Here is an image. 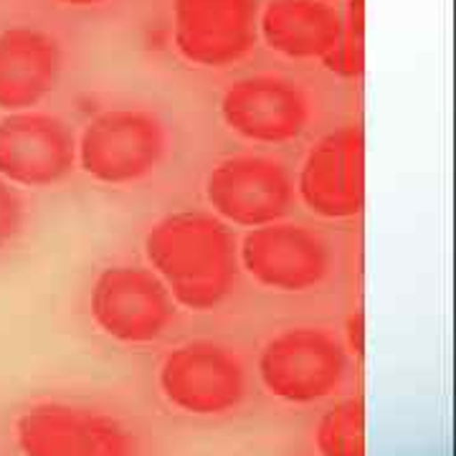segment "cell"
Listing matches in <instances>:
<instances>
[{
  "mask_svg": "<svg viewBox=\"0 0 456 456\" xmlns=\"http://www.w3.org/2000/svg\"><path fill=\"white\" fill-rule=\"evenodd\" d=\"M167 150L163 122L145 110H110L94 117L77 142L82 170L104 185H132L158 170Z\"/></svg>",
  "mask_w": 456,
  "mask_h": 456,
  "instance_id": "3",
  "label": "cell"
},
{
  "mask_svg": "<svg viewBox=\"0 0 456 456\" xmlns=\"http://www.w3.org/2000/svg\"><path fill=\"white\" fill-rule=\"evenodd\" d=\"M256 0H173V41L188 64L226 69L254 49Z\"/></svg>",
  "mask_w": 456,
  "mask_h": 456,
  "instance_id": "8",
  "label": "cell"
},
{
  "mask_svg": "<svg viewBox=\"0 0 456 456\" xmlns=\"http://www.w3.org/2000/svg\"><path fill=\"white\" fill-rule=\"evenodd\" d=\"M165 401L188 416H224L241 406L246 368L241 358L211 340L185 342L167 353L158 373Z\"/></svg>",
  "mask_w": 456,
  "mask_h": 456,
  "instance_id": "6",
  "label": "cell"
},
{
  "mask_svg": "<svg viewBox=\"0 0 456 456\" xmlns=\"http://www.w3.org/2000/svg\"><path fill=\"white\" fill-rule=\"evenodd\" d=\"M89 310L97 327L122 345L160 340L175 320V302L155 272L142 266H107L92 287Z\"/></svg>",
  "mask_w": 456,
  "mask_h": 456,
  "instance_id": "5",
  "label": "cell"
},
{
  "mask_svg": "<svg viewBox=\"0 0 456 456\" xmlns=\"http://www.w3.org/2000/svg\"><path fill=\"white\" fill-rule=\"evenodd\" d=\"M23 226H26L23 198L16 191V185L0 178V251H5L16 241Z\"/></svg>",
  "mask_w": 456,
  "mask_h": 456,
  "instance_id": "17",
  "label": "cell"
},
{
  "mask_svg": "<svg viewBox=\"0 0 456 456\" xmlns=\"http://www.w3.org/2000/svg\"><path fill=\"white\" fill-rule=\"evenodd\" d=\"M314 446L320 456H368L362 401L345 398L327 408L314 428Z\"/></svg>",
  "mask_w": 456,
  "mask_h": 456,
  "instance_id": "15",
  "label": "cell"
},
{
  "mask_svg": "<svg viewBox=\"0 0 456 456\" xmlns=\"http://www.w3.org/2000/svg\"><path fill=\"white\" fill-rule=\"evenodd\" d=\"M239 264L266 289L302 294L325 281L332 269V254L325 239L312 228L277 221L246 233Z\"/></svg>",
  "mask_w": 456,
  "mask_h": 456,
  "instance_id": "10",
  "label": "cell"
},
{
  "mask_svg": "<svg viewBox=\"0 0 456 456\" xmlns=\"http://www.w3.org/2000/svg\"><path fill=\"white\" fill-rule=\"evenodd\" d=\"M213 213L233 226L259 228L281 221L294 200L289 170L264 155H236L213 167L206 180Z\"/></svg>",
  "mask_w": 456,
  "mask_h": 456,
  "instance_id": "7",
  "label": "cell"
},
{
  "mask_svg": "<svg viewBox=\"0 0 456 456\" xmlns=\"http://www.w3.org/2000/svg\"><path fill=\"white\" fill-rule=\"evenodd\" d=\"M297 191L305 208L327 221L355 218L365 206V134L358 125L327 132L307 152Z\"/></svg>",
  "mask_w": 456,
  "mask_h": 456,
  "instance_id": "9",
  "label": "cell"
},
{
  "mask_svg": "<svg viewBox=\"0 0 456 456\" xmlns=\"http://www.w3.org/2000/svg\"><path fill=\"white\" fill-rule=\"evenodd\" d=\"M347 353L322 327H292L274 335L259 355V378L274 398L310 406L340 391Z\"/></svg>",
  "mask_w": 456,
  "mask_h": 456,
  "instance_id": "2",
  "label": "cell"
},
{
  "mask_svg": "<svg viewBox=\"0 0 456 456\" xmlns=\"http://www.w3.org/2000/svg\"><path fill=\"white\" fill-rule=\"evenodd\" d=\"M13 434L23 456H140L130 426L97 408L61 401L26 408Z\"/></svg>",
  "mask_w": 456,
  "mask_h": 456,
  "instance_id": "4",
  "label": "cell"
},
{
  "mask_svg": "<svg viewBox=\"0 0 456 456\" xmlns=\"http://www.w3.org/2000/svg\"><path fill=\"white\" fill-rule=\"evenodd\" d=\"M61 46L51 33L33 26L0 31V110L26 112L56 89L61 77Z\"/></svg>",
  "mask_w": 456,
  "mask_h": 456,
  "instance_id": "13",
  "label": "cell"
},
{
  "mask_svg": "<svg viewBox=\"0 0 456 456\" xmlns=\"http://www.w3.org/2000/svg\"><path fill=\"white\" fill-rule=\"evenodd\" d=\"M327 71L340 79H355L365 69V0H347L342 28L325 59Z\"/></svg>",
  "mask_w": 456,
  "mask_h": 456,
  "instance_id": "16",
  "label": "cell"
},
{
  "mask_svg": "<svg viewBox=\"0 0 456 456\" xmlns=\"http://www.w3.org/2000/svg\"><path fill=\"white\" fill-rule=\"evenodd\" d=\"M327 3H330V0H327Z\"/></svg>",
  "mask_w": 456,
  "mask_h": 456,
  "instance_id": "20",
  "label": "cell"
},
{
  "mask_svg": "<svg viewBox=\"0 0 456 456\" xmlns=\"http://www.w3.org/2000/svg\"><path fill=\"white\" fill-rule=\"evenodd\" d=\"M77 165V137L64 119L11 112L0 119V178L20 188H51Z\"/></svg>",
  "mask_w": 456,
  "mask_h": 456,
  "instance_id": "11",
  "label": "cell"
},
{
  "mask_svg": "<svg viewBox=\"0 0 456 456\" xmlns=\"http://www.w3.org/2000/svg\"><path fill=\"white\" fill-rule=\"evenodd\" d=\"M221 117L228 130L248 142L284 145L307 130L310 99L284 77H246L226 89Z\"/></svg>",
  "mask_w": 456,
  "mask_h": 456,
  "instance_id": "12",
  "label": "cell"
},
{
  "mask_svg": "<svg viewBox=\"0 0 456 456\" xmlns=\"http://www.w3.org/2000/svg\"><path fill=\"white\" fill-rule=\"evenodd\" d=\"M59 3H66V5H97V3H104V0H59Z\"/></svg>",
  "mask_w": 456,
  "mask_h": 456,
  "instance_id": "19",
  "label": "cell"
},
{
  "mask_svg": "<svg viewBox=\"0 0 456 456\" xmlns=\"http://www.w3.org/2000/svg\"><path fill=\"white\" fill-rule=\"evenodd\" d=\"M145 256L173 302L211 312L226 302L239 279V244L211 213L180 211L160 218L145 236Z\"/></svg>",
  "mask_w": 456,
  "mask_h": 456,
  "instance_id": "1",
  "label": "cell"
},
{
  "mask_svg": "<svg viewBox=\"0 0 456 456\" xmlns=\"http://www.w3.org/2000/svg\"><path fill=\"white\" fill-rule=\"evenodd\" d=\"M342 28L327 0H269L259 16L264 44L287 59H325Z\"/></svg>",
  "mask_w": 456,
  "mask_h": 456,
  "instance_id": "14",
  "label": "cell"
},
{
  "mask_svg": "<svg viewBox=\"0 0 456 456\" xmlns=\"http://www.w3.org/2000/svg\"><path fill=\"white\" fill-rule=\"evenodd\" d=\"M345 353L358 355V358H362V353H365V317H362V312H355V314L347 317V325H345Z\"/></svg>",
  "mask_w": 456,
  "mask_h": 456,
  "instance_id": "18",
  "label": "cell"
}]
</instances>
